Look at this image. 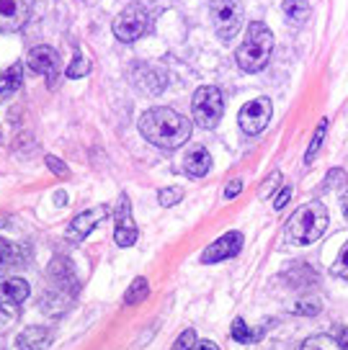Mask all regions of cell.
<instances>
[{
	"label": "cell",
	"instance_id": "obj_1",
	"mask_svg": "<svg viewBox=\"0 0 348 350\" xmlns=\"http://www.w3.org/2000/svg\"><path fill=\"white\" fill-rule=\"evenodd\" d=\"M140 131L160 150H178L191 139V121L173 109H150L140 116Z\"/></svg>",
	"mask_w": 348,
	"mask_h": 350
},
{
	"label": "cell",
	"instance_id": "obj_2",
	"mask_svg": "<svg viewBox=\"0 0 348 350\" xmlns=\"http://www.w3.org/2000/svg\"><path fill=\"white\" fill-rule=\"evenodd\" d=\"M273 52V33L271 29L261 21H253L245 31V42L240 44V49L235 52L238 67L243 72H261L263 67L269 65Z\"/></svg>",
	"mask_w": 348,
	"mask_h": 350
},
{
	"label": "cell",
	"instance_id": "obj_3",
	"mask_svg": "<svg viewBox=\"0 0 348 350\" xmlns=\"http://www.w3.org/2000/svg\"><path fill=\"white\" fill-rule=\"evenodd\" d=\"M327 208L320 201H310L302 204L286 221V234L289 240L297 245H310V242L320 240L327 230Z\"/></svg>",
	"mask_w": 348,
	"mask_h": 350
},
{
	"label": "cell",
	"instance_id": "obj_4",
	"mask_svg": "<svg viewBox=\"0 0 348 350\" xmlns=\"http://www.w3.org/2000/svg\"><path fill=\"white\" fill-rule=\"evenodd\" d=\"M150 29H153V16H150V11H147L145 5H140V3L127 5V8L116 16V21H114V36L124 44H132V42H137V39H142L145 33H150Z\"/></svg>",
	"mask_w": 348,
	"mask_h": 350
},
{
	"label": "cell",
	"instance_id": "obj_5",
	"mask_svg": "<svg viewBox=\"0 0 348 350\" xmlns=\"http://www.w3.org/2000/svg\"><path fill=\"white\" fill-rule=\"evenodd\" d=\"M194 121L201 129H214L225 113V98H222V90L217 85H201L194 93Z\"/></svg>",
	"mask_w": 348,
	"mask_h": 350
},
{
	"label": "cell",
	"instance_id": "obj_6",
	"mask_svg": "<svg viewBox=\"0 0 348 350\" xmlns=\"http://www.w3.org/2000/svg\"><path fill=\"white\" fill-rule=\"evenodd\" d=\"M212 23L222 42L235 39L243 29V5L240 0H212Z\"/></svg>",
	"mask_w": 348,
	"mask_h": 350
},
{
	"label": "cell",
	"instance_id": "obj_7",
	"mask_svg": "<svg viewBox=\"0 0 348 350\" xmlns=\"http://www.w3.org/2000/svg\"><path fill=\"white\" fill-rule=\"evenodd\" d=\"M271 100L269 98H256L251 103H245L238 113V124L240 129L245 131V134H261L266 126H269V121H271Z\"/></svg>",
	"mask_w": 348,
	"mask_h": 350
},
{
	"label": "cell",
	"instance_id": "obj_8",
	"mask_svg": "<svg viewBox=\"0 0 348 350\" xmlns=\"http://www.w3.org/2000/svg\"><path fill=\"white\" fill-rule=\"evenodd\" d=\"M34 11V0H0V31L23 29Z\"/></svg>",
	"mask_w": 348,
	"mask_h": 350
},
{
	"label": "cell",
	"instance_id": "obj_9",
	"mask_svg": "<svg viewBox=\"0 0 348 350\" xmlns=\"http://www.w3.org/2000/svg\"><path fill=\"white\" fill-rule=\"evenodd\" d=\"M243 245H245L243 232H227V234H222L219 240H214L207 250L201 252V262H204V265H212V262L229 260V258H235V255L243 250Z\"/></svg>",
	"mask_w": 348,
	"mask_h": 350
},
{
	"label": "cell",
	"instance_id": "obj_10",
	"mask_svg": "<svg viewBox=\"0 0 348 350\" xmlns=\"http://www.w3.org/2000/svg\"><path fill=\"white\" fill-rule=\"evenodd\" d=\"M60 65H62V62H60V52L52 49V46H47V44H39V46H34L32 52H29V67H32L34 72H39V75L47 77L49 85L57 83Z\"/></svg>",
	"mask_w": 348,
	"mask_h": 350
},
{
	"label": "cell",
	"instance_id": "obj_11",
	"mask_svg": "<svg viewBox=\"0 0 348 350\" xmlns=\"http://www.w3.org/2000/svg\"><path fill=\"white\" fill-rule=\"evenodd\" d=\"M109 217V206H93V208H88V211H80L73 221H70V227H67L65 232V237L70 242H80V240H86L90 232L96 230L98 224L103 221V219Z\"/></svg>",
	"mask_w": 348,
	"mask_h": 350
},
{
	"label": "cell",
	"instance_id": "obj_12",
	"mask_svg": "<svg viewBox=\"0 0 348 350\" xmlns=\"http://www.w3.org/2000/svg\"><path fill=\"white\" fill-rule=\"evenodd\" d=\"M114 240H116L119 247H132V245L137 242V224H134V219H132V206H129V196H127V193H121L119 196Z\"/></svg>",
	"mask_w": 348,
	"mask_h": 350
},
{
	"label": "cell",
	"instance_id": "obj_13",
	"mask_svg": "<svg viewBox=\"0 0 348 350\" xmlns=\"http://www.w3.org/2000/svg\"><path fill=\"white\" fill-rule=\"evenodd\" d=\"M212 170V154L207 147H191L184 154V173L191 178H204Z\"/></svg>",
	"mask_w": 348,
	"mask_h": 350
},
{
	"label": "cell",
	"instance_id": "obj_14",
	"mask_svg": "<svg viewBox=\"0 0 348 350\" xmlns=\"http://www.w3.org/2000/svg\"><path fill=\"white\" fill-rule=\"evenodd\" d=\"M26 296H29V284L18 278V275H13V278H5L3 284H0V304L3 306H18L26 301Z\"/></svg>",
	"mask_w": 348,
	"mask_h": 350
},
{
	"label": "cell",
	"instance_id": "obj_15",
	"mask_svg": "<svg viewBox=\"0 0 348 350\" xmlns=\"http://www.w3.org/2000/svg\"><path fill=\"white\" fill-rule=\"evenodd\" d=\"M18 350H49L52 345V332L47 327H26L16 340Z\"/></svg>",
	"mask_w": 348,
	"mask_h": 350
},
{
	"label": "cell",
	"instance_id": "obj_16",
	"mask_svg": "<svg viewBox=\"0 0 348 350\" xmlns=\"http://www.w3.org/2000/svg\"><path fill=\"white\" fill-rule=\"evenodd\" d=\"M23 83V67L21 65H11L8 70L0 72V96H11L16 93Z\"/></svg>",
	"mask_w": 348,
	"mask_h": 350
},
{
	"label": "cell",
	"instance_id": "obj_17",
	"mask_svg": "<svg viewBox=\"0 0 348 350\" xmlns=\"http://www.w3.org/2000/svg\"><path fill=\"white\" fill-rule=\"evenodd\" d=\"M284 16L292 23H302L310 16V3L307 0H284Z\"/></svg>",
	"mask_w": 348,
	"mask_h": 350
},
{
	"label": "cell",
	"instance_id": "obj_18",
	"mask_svg": "<svg viewBox=\"0 0 348 350\" xmlns=\"http://www.w3.org/2000/svg\"><path fill=\"white\" fill-rule=\"evenodd\" d=\"M147 291H150V284H147V278H134L129 284V288H127V294H124V304L127 306H134L140 304L142 299L147 296Z\"/></svg>",
	"mask_w": 348,
	"mask_h": 350
},
{
	"label": "cell",
	"instance_id": "obj_19",
	"mask_svg": "<svg viewBox=\"0 0 348 350\" xmlns=\"http://www.w3.org/2000/svg\"><path fill=\"white\" fill-rule=\"evenodd\" d=\"M327 119H323L320 124H317V131H315V137H312V142H310V147H307V154H305V165H310L312 160L317 157V152H320V147H323V139H325V134H327Z\"/></svg>",
	"mask_w": 348,
	"mask_h": 350
},
{
	"label": "cell",
	"instance_id": "obj_20",
	"mask_svg": "<svg viewBox=\"0 0 348 350\" xmlns=\"http://www.w3.org/2000/svg\"><path fill=\"white\" fill-rule=\"evenodd\" d=\"M229 332H232V340H235V342H253V340L258 338V335H256V332L245 325V319H240V317L232 322Z\"/></svg>",
	"mask_w": 348,
	"mask_h": 350
},
{
	"label": "cell",
	"instance_id": "obj_21",
	"mask_svg": "<svg viewBox=\"0 0 348 350\" xmlns=\"http://www.w3.org/2000/svg\"><path fill=\"white\" fill-rule=\"evenodd\" d=\"M181 198H184V191H181V188L168 186V188H160V193H158V204H160L163 208H171V206H175Z\"/></svg>",
	"mask_w": 348,
	"mask_h": 350
},
{
	"label": "cell",
	"instance_id": "obj_22",
	"mask_svg": "<svg viewBox=\"0 0 348 350\" xmlns=\"http://www.w3.org/2000/svg\"><path fill=\"white\" fill-rule=\"evenodd\" d=\"M302 350H340V345L333 338H327V335H317V338L307 340Z\"/></svg>",
	"mask_w": 348,
	"mask_h": 350
},
{
	"label": "cell",
	"instance_id": "obj_23",
	"mask_svg": "<svg viewBox=\"0 0 348 350\" xmlns=\"http://www.w3.org/2000/svg\"><path fill=\"white\" fill-rule=\"evenodd\" d=\"M90 72V65H88V59L83 55H75V59H73V65L67 67V77H73V80H77V77H83Z\"/></svg>",
	"mask_w": 348,
	"mask_h": 350
},
{
	"label": "cell",
	"instance_id": "obj_24",
	"mask_svg": "<svg viewBox=\"0 0 348 350\" xmlns=\"http://www.w3.org/2000/svg\"><path fill=\"white\" fill-rule=\"evenodd\" d=\"M333 273H336L338 278H346L348 281V242L340 247V252H338L336 262H333Z\"/></svg>",
	"mask_w": 348,
	"mask_h": 350
},
{
	"label": "cell",
	"instance_id": "obj_25",
	"mask_svg": "<svg viewBox=\"0 0 348 350\" xmlns=\"http://www.w3.org/2000/svg\"><path fill=\"white\" fill-rule=\"evenodd\" d=\"M294 309H297V314H302V317H315L317 312H320V301L310 296V299H302Z\"/></svg>",
	"mask_w": 348,
	"mask_h": 350
},
{
	"label": "cell",
	"instance_id": "obj_26",
	"mask_svg": "<svg viewBox=\"0 0 348 350\" xmlns=\"http://www.w3.org/2000/svg\"><path fill=\"white\" fill-rule=\"evenodd\" d=\"M196 345V332L194 329H184L181 335H178V340L173 342V348L171 350H194Z\"/></svg>",
	"mask_w": 348,
	"mask_h": 350
},
{
	"label": "cell",
	"instance_id": "obj_27",
	"mask_svg": "<svg viewBox=\"0 0 348 350\" xmlns=\"http://www.w3.org/2000/svg\"><path fill=\"white\" fill-rule=\"evenodd\" d=\"M279 183H282V173H271V175H269V180H263L258 196H261V198L273 196V191H276V186H279Z\"/></svg>",
	"mask_w": 348,
	"mask_h": 350
},
{
	"label": "cell",
	"instance_id": "obj_28",
	"mask_svg": "<svg viewBox=\"0 0 348 350\" xmlns=\"http://www.w3.org/2000/svg\"><path fill=\"white\" fill-rule=\"evenodd\" d=\"M47 165H49V170H52L55 175H60V178H67V175H70L67 165L62 163V160H57L55 154H47Z\"/></svg>",
	"mask_w": 348,
	"mask_h": 350
},
{
	"label": "cell",
	"instance_id": "obj_29",
	"mask_svg": "<svg viewBox=\"0 0 348 350\" xmlns=\"http://www.w3.org/2000/svg\"><path fill=\"white\" fill-rule=\"evenodd\" d=\"M13 252H16V247H13L8 240H3V237H0V268H3V265H8V262L13 260Z\"/></svg>",
	"mask_w": 348,
	"mask_h": 350
},
{
	"label": "cell",
	"instance_id": "obj_30",
	"mask_svg": "<svg viewBox=\"0 0 348 350\" xmlns=\"http://www.w3.org/2000/svg\"><path fill=\"white\" fill-rule=\"evenodd\" d=\"M289 198H292V186H282V191H279V198L273 201V208H276V211H282V208L289 204Z\"/></svg>",
	"mask_w": 348,
	"mask_h": 350
},
{
	"label": "cell",
	"instance_id": "obj_31",
	"mask_svg": "<svg viewBox=\"0 0 348 350\" xmlns=\"http://www.w3.org/2000/svg\"><path fill=\"white\" fill-rule=\"evenodd\" d=\"M243 191V180H232L227 186V191H225V198H235Z\"/></svg>",
	"mask_w": 348,
	"mask_h": 350
},
{
	"label": "cell",
	"instance_id": "obj_32",
	"mask_svg": "<svg viewBox=\"0 0 348 350\" xmlns=\"http://www.w3.org/2000/svg\"><path fill=\"white\" fill-rule=\"evenodd\" d=\"M194 350H219L212 340H204V342H199V345H194Z\"/></svg>",
	"mask_w": 348,
	"mask_h": 350
},
{
	"label": "cell",
	"instance_id": "obj_33",
	"mask_svg": "<svg viewBox=\"0 0 348 350\" xmlns=\"http://www.w3.org/2000/svg\"><path fill=\"white\" fill-rule=\"evenodd\" d=\"M338 345H340V350H348V329H343V332H340V338H338Z\"/></svg>",
	"mask_w": 348,
	"mask_h": 350
},
{
	"label": "cell",
	"instance_id": "obj_34",
	"mask_svg": "<svg viewBox=\"0 0 348 350\" xmlns=\"http://www.w3.org/2000/svg\"><path fill=\"white\" fill-rule=\"evenodd\" d=\"M340 208H343V219L348 221V193H343V198H340Z\"/></svg>",
	"mask_w": 348,
	"mask_h": 350
}]
</instances>
